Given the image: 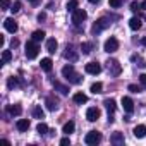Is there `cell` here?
Instances as JSON below:
<instances>
[{"instance_id": "6da1fadb", "label": "cell", "mask_w": 146, "mask_h": 146, "mask_svg": "<svg viewBox=\"0 0 146 146\" xmlns=\"http://www.w3.org/2000/svg\"><path fill=\"white\" fill-rule=\"evenodd\" d=\"M62 76H64L70 84H81V83H83V78L76 72V69H74V65H72V64L62 67Z\"/></svg>"}, {"instance_id": "7a4b0ae2", "label": "cell", "mask_w": 146, "mask_h": 146, "mask_svg": "<svg viewBox=\"0 0 146 146\" xmlns=\"http://www.w3.org/2000/svg\"><path fill=\"white\" fill-rule=\"evenodd\" d=\"M108 26H110V19H108V17H100V19L93 24L91 33H93V35H100V33H102V31H105Z\"/></svg>"}, {"instance_id": "3957f363", "label": "cell", "mask_w": 146, "mask_h": 146, "mask_svg": "<svg viewBox=\"0 0 146 146\" xmlns=\"http://www.w3.org/2000/svg\"><path fill=\"white\" fill-rule=\"evenodd\" d=\"M24 53H26V57L31 58V60L38 57V53H40V46L36 45L35 40H29V41L26 43V50H24Z\"/></svg>"}, {"instance_id": "277c9868", "label": "cell", "mask_w": 146, "mask_h": 146, "mask_svg": "<svg viewBox=\"0 0 146 146\" xmlns=\"http://www.w3.org/2000/svg\"><path fill=\"white\" fill-rule=\"evenodd\" d=\"M107 69L110 72V76H119L120 72H122V65L119 64V60L115 58H108L107 60Z\"/></svg>"}, {"instance_id": "5b68a950", "label": "cell", "mask_w": 146, "mask_h": 146, "mask_svg": "<svg viewBox=\"0 0 146 146\" xmlns=\"http://www.w3.org/2000/svg\"><path fill=\"white\" fill-rule=\"evenodd\" d=\"M100 141H102V134H100L98 131H90V132L84 136V143L90 144V146H95V144H98Z\"/></svg>"}, {"instance_id": "8992f818", "label": "cell", "mask_w": 146, "mask_h": 146, "mask_svg": "<svg viewBox=\"0 0 146 146\" xmlns=\"http://www.w3.org/2000/svg\"><path fill=\"white\" fill-rule=\"evenodd\" d=\"M86 17H88V14H86L84 9H76L74 12H72V23H74L76 26L83 24V23L86 21Z\"/></svg>"}, {"instance_id": "52a82bcc", "label": "cell", "mask_w": 146, "mask_h": 146, "mask_svg": "<svg viewBox=\"0 0 146 146\" xmlns=\"http://www.w3.org/2000/svg\"><path fill=\"white\" fill-rule=\"evenodd\" d=\"M103 50H105L107 53H113V52H117V50H119V40L113 38V36H110V38L103 43Z\"/></svg>"}, {"instance_id": "ba28073f", "label": "cell", "mask_w": 146, "mask_h": 146, "mask_svg": "<svg viewBox=\"0 0 146 146\" xmlns=\"http://www.w3.org/2000/svg\"><path fill=\"white\" fill-rule=\"evenodd\" d=\"M84 70L88 72V74L96 76V74H100V72H102V65H100L98 62H88V64L84 65Z\"/></svg>"}, {"instance_id": "9c48e42d", "label": "cell", "mask_w": 146, "mask_h": 146, "mask_svg": "<svg viewBox=\"0 0 146 146\" xmlns=\"http://www.w3.org/2000/svg\"><path fill=\"white\" fill-rule=\"evenodd\" d=\"M86 119H88L90 122L98 120V119H100V108H98V107H90V108L86 110Z\"/></svg>"}, {"instance_id": "30bf717a", "label": "cell", "mask_w": 146, "mask_h": 146, "mask_svg": "<svg viewBox=\"0 0 146 146\" xmlns=\"http://www.w3.org/2000/svg\"><path fill=\"white\" fill-rule=\"evenodd\" d=\"M64 57L69 60V62H76L78 60V52L74 50V48H72V45H67V48H65V52H64Z\"/></svg>"}, {"instance_id": "8fae6325", "label": "cell", "mask_w": 146, "mask_h": 146, "mask_svg": "<svg viewBox=\"0 0 146 146\" xmlns=\"http://www.w3.org/2000/svg\"><path fill=\"white\" fill-rule=\"evenodd\" d=\"M4 26H5V29H7L9 33H16V31H17V28H19V26H17V23L14 21V17H7V19L4 21Z\"/></svg>"}, {"instance_id": "7c38bea8", "label": "cell", "mask_w": 146, "mask_h": 146, "mask_svg": "<svg viewBox=\"0 0 146 146\" xmlns=\"http://www.w3.org/2000/svg\"><path fill=\"white\" fill-rule=\"evenodd\" d=\"M122 107H124V110H125L127 113H132V112H134V102H132L129 96H124V98H122Z\"/></svg>"}, {"instance_id": "4fadbf2b", "label": "cell", "mask_w": 146, "mask_h": 146, "mask_svg": "<svg viewBox=\"0 0 146 146\" xmlns=\"http://www.w3.org/2000/svg\"><path fill=\"white\" fill-rule=\"evenodd\" d=\"M110 143L112 144H115V146H120V144H124V134L122 132H113L112 136H110Z\"/></svg>"}, {"instance_id": "5bb4252c", "label": "cell", "mask_w": 146, "mask_h": 146, "mask_svg": "<svg viewBox=\"0 0 146 146\" xmlns=\"http://www.w3.org/2000/svg\"><path fill=\"white\" fill-rule=\"evenodd\" d=\"M29 125H31V124H29L28 119H19V120L16 122V127H17L19 132H26V131L29 129Z\"/></svg>"}, {"instance_id": "9a60e30c", "label": "cell", "mask_w": 146, "mask_h": 146, "mask_svg": "<svg viewBox=\"0 0 146 146\" xmlns=\"http://www.w3.org/2000/svg\"><path fill=\"white\" fill-rule=\"evenodd\" d=\"M134 137H137V139H143L144 136H146V125H143V124H139V125H136L134 127Z\"/></svg>"}, {"instance_id": "2e32d148", "label": "cell", "mask_w": 146, "mask_h": 146, "mask_svg": "<svg viewBox=\"0 0 146 146\" xmlns=\"http://www.w3.org/2000/svg\"><path fill=\"white\" fill-rule=\"evenodd\" d=\"M72 100H74V103H78V105H83V103H86V102H88V96H86L84 93L78 91V93H74Z\"/></svg>"}, {"instance_id": "e0dca14e", "label": "cell", "mask_w": 146, "mask_h": 146, "mask_svg": "<svg viewBox=\"0 0 146 146\" xmlns=\"http://www.w3.org/2000/svg\"><path fill=\"white\" fill-rule=\"evenodd\" d=\"M57 46H58V43H57L55 38H48L46 40V50H48V53H55L57 52Z\"/></svg>"}, {"instance_id": "ac0fdd59", "label": "cell", "mask_w": 146, "mask_h": 146, "mask_svg": "<svg viewBox=\"0 0 146 146\" xmlns=\"http://www.w3.org/2000/svg\"><path fill=\"white\" fill-rule=\"evenodd\" d=\"M40 67L45 70V72H50L52 70V67H53V62H52V58H41V62H40Z\"/></svg>"}, {"instance_id": "d6986e66", "label": "cell", "mask_w": 146, "mask_h": 146, "mask_svg": "<svg viewBox=\"0 0 146 146\" xmlns=\"http://www.w3.org/2000/svg\"><path fill=\"white\" fill-rule=\"evenodd\" d=\"M74 129H76V124L72 122V120H69V122H65V124H64V127H62V132L69 136V134H72V132H74Z\"/></svg>"}, {"instance_id": "ffe728a7", "label": "cell", "mask_w": 146, "mask_h": 146, "mask_svg": "<svg viewBox=\"0 0 146 146\" xmlns=\"http://www.w3.org/2000/svg\"><path fill=\"white\" fill-rule=\"evenodd\" d=\"M7 112H9L11 115H21V113H23V107L17 105V103H14V105H9V107H7Z\"/></svg>"}, {"instance_id": "44dd1931", "label": "cell", "mask_w": 146, "mask_h": 146, "mask_svg": "<svg viewBox=\"0 0 146 146\" xmlns=\"http://www.w3.org/2000/svg\"><path fill=\"white\" fill-rule=\"evenodd\" d=\"M33 117H35V119H40V120L45 119V110L41 108V105H36V107L33 108Z\"/></svg>"}, {"instance_id": "7402d4cb", "label": "cell", "mask_w": 146, "mask_h": 146, "mask_svg": "<svg viewBox=\"0 0 146 146\" xmlns=\"http://www.w3.org/2000/svg\"><path fill=\"white\" fill-rule=\"evenodd\" d=\"M53 88H55L60 95H64V96H65V95H69V88H67V86H64V84H60L58 81H55V83H53Z\"/></svg>"}, {"instance_id": "603a6c76", "label": "cell", "mask_w": 146, "mask_h": 146, "mask_svg": "<svg viewBox=\"0 0 146 146\" xmlns=\"http://www.w3.org/2000/svg\"><path fill=\"white\" fill-rule=\"evenodd\" d=\"M105 107H107L108 113H113V112H115V108H117L115 100H113V98H107V100H105Z\"/></svg>"}, {"instance_id": "cb8c5ba5", "label": "cell", "mask_w": 146, "mask_h": 146, "mask_svg": "<svg viewBox=\"0 0 146 146\" xmlns=\"http://www.w3.org/2000/svg\"><path fill=\"white\" fill-rule=\"evenodd\" d=\"M129 28H131L132 31H137V29L141 28V19H139V17H132V19L129 21Z\"/></svg>"}, {"instance_id": "d4e9b609", "label": "cell", "mask_w": 146, "mask_h": 146, "mask_svg": "<svg viewBox=\"0 0 146 146\" xmlns=\"http://www.w3.org/2000/svg\"><path fill=\"white\" fill-rule=\"evenodd\" d=\"M45 36H46V35H45V31H41V29H38V31H35V33L31 35V40H35V41L38 43V41H41V40H45Z\"/></svg>"}, {"instance_id": "484cf974", "label": "cell", "mask_w": 146, "mask_h": 146, "mask_svg": "<svg viewBox=\"0 0 146 146\" xmlns=\"http://www.w3.org/2000/svg\"><path fill=\"white\" fill-rule=\"evenodd\" d=\"M57 107H58V102H57V100H53L52 96H48V98H46V108L53 112V110H57Z\"/></svg>"}, {"instance_id": "4316f807", "label": "cell", "mask_w": 146, "mask_h": 146, "mask_svg": "<svg viewBox=\"0 0 146 146\" xmlns=\"http://www.w3.org/2000/svg\"><path fill=\"white\" fill-rule=\"evenodd\" d=\"M78 7H79V2H78V0H69V2H67V11H69V12H74Z\"/></svg>"}, {"instance_id": "83f0119b", "label": "cell", "mask_w": 146, "mask_h": 146, "mask_svg": "<svg viewBox=\"0 0 146 146\" xmlns=\"http://www.w3.org/2000/svg\"><path fill=\"white\" fill-rule=\"evenodd\" d=\"M12 60V52L11 50H4L2 52V64H7Z\"/></svg>"}, {"instance_id": "f1b7e54d", "label": "cell", "mask_w": 146, "mask_h": 146, "mask_svg": "<svg viewBox=\"0 0 146 146\" xmlns=\"http://www.w3.org/2000/svg\"><path fill=\"white\" fill-rule=\"evenodd\" d=\"M19 84H21V83H19L17 78H9V79H7V88H9V90H14V88L19 86Z\"/></svg>"}, {"instance_id": "f546056e", "label": "cell", "mask_w": 146, "mask_h": 146, "mask_svg": "<svg viewBox=\"0 0 146 146\" xmlns=\"http://www.w3.org/2000/svg\"><path fill=\"white\" fill-rule=\"evenodd\" d=\"M36 131H38V134H41V136H43V134H46L50 129H48V125H46L45 122H40V124L36 125Z\"/></svg>"}, {"instance_id": "4dcf8cb0", "label": "cell", "mask_w": 146, "mask_h": 146, "mask_svg": "<svg viewBox=\"0 0 146 146\" xmlns=\"http://www.w3.org/2000/svg\"><path fill=\"white\" fill-rule=\"evenodd\" d=\"M90 90H91V93L98 95V93H102V90H103V84H102V83H93Z\"/></svg>"}, {"instance_id": "1f68e13d", "label": "cell", "mask_w": 146, "mask_h": 146, "mask_svg": "<svg viewBox=\"0 0 146 146\" xmlns=\"http://www.w3.org/2000/svg\"><path fill=\"white\" fill-rule=\"evenodd\" d=\"M21 7H23V4L19 2V0H16V2H14V4L11 5V9H9V11H11L12 14H17V12L21 11Z\"/></svg>"}, {"instance_id": "d6a6232c", "label": "cell", "mask_w": 146, "mask_h": 146, "mask_svg": "<svg viewBox=\"0 0 146 146\" xmlns=\"http://www.w3.org/2000/svg\"><path fill=\"white\" fill-rule=\"evenodd\" d=\"M91 48H93V45H91V43H83V45H81L83 53H91Z\"/></svg>"}, {"instance_id": "836d02e7", "label": "cell", "mask_w": 146, "mask_h": 146, "mask_svg": "<svg viewBox=\"0 0 146 146\" xmlns=\"http://www.w3.org/2000/svg\"><path fill=\"white\" fill-rule=\"evenodd\" d=\"M131 58H132V62H137V65H139V67H144V65H146V64H144V60H143L139 55H132Z\"/></svg>"}, {"instance_id": "e575fe53", "label": "cell", "mask_w": 146, "mask_h": 146, "mask_svg": "<svg viewBox=\"0 0 146 146\" xmlns=\"http://www.w3.org/2000/svg\"><path fill=\"white\" fill-rule=\"evenodd\" d=\"M11 5H12V2H11V0H0V7H2V11H5V9H11Z\"/></svg>"}, {"instance_id": "d590c367", "label": "cell", "mask_w": 146, "mask_h": 146, "mask_svg": "<svg viewBox=\"0 0 146 146\" xmlns=\"http://www.w3.org/2000/svg\"><path fill=\"white\" fill-rule=\"evenodd\" d=\"M122 2H124V0H108L110 7H113V9H119V7L122 5Z\"/></svg>"}, {"instance_id": "8d00e7d4", "label": "cell", "mask_w": 146, "mask_h": 146, "mask_svg": "<svg viewBox=\"0 0 146 146\" xmlns=\"http://www.w3.org/2000/svg\"><path fill=\"white\" fill-rule=\"evenodd\" d=\"M127 90H129L131 93H141V86H137V84H129Z\"/></svg>"}, {"instance_id": "74e56055", "label": "cell", "mask_w": 146, "mask_h": 146, "mask_svg": "<svg viewBox=\"0 0 146 146\" xmlns=\"http://www.w3.org/2000/svg\"><path fill=\"white\" fill-rule=\"evenodd\" d=\"M139 83H141V86L146 88V74H141V76H139Z\"/></svg>"}, {"instance_id": "f35d334b", "label": "cell", "mask_w": 146, "mask_h": 146, "mask_svg": "<svg viewBox=\"0 0 146 146\" xmlns=\"http://www.w3.org/2000/svg\"><path fill=\"white\" fill-rule=\"evenodd\" d=\"M139 7H141V5H139L137 2H132V4H131V11H132V12H136V11H137Z\"/></svg>"}, {"instance_id": "ab89813d", "label": "cell", "mask_w": 146, "mask_h": 146, "mask_svg": "<svg viewBox=\"0 0 146 146\" xmlns=\"http://www.w3.org/2000/svg\"><path fill=\"white\" fill-rule=\"evenodd\" d=\"M60 144H62V146H67V144H70V139H69V137H62V139H60Z\"/></svg>"}, {"instance_id": "60d3db41", "label": "cell", "mask_w": 146, "mask_h": 146, "mask_svg": "<svg viewBox=\"0 0 146 146\" xmlns=\"http://www.w3.org/2000/svg\"><path fill=\"white\" fill-rule=\"evenodd\" d=\"M45 19H46V14H45V12H40V14H38V21L41 23V21H45Z\"/></svg>"}, {"instance_id": "b9f144b4", "label": "cell", "mask_w": 146, "mask_h": 146, "mask_svg": "<svg viewBox=\"0 0 146 146\" xmlns=\"http://www.w3.org/2000/svg\"><path fill=\"white\" fill-rule=\"evenodd\" d=\"M11 45H12V48H14V46H17V45H19V41H17V40H12V43H11Z\"/></svg>"}, {"instance_id": "7bdbcfd3", "label": "cell", "mask_w": 146, "mask_h": 146, "mask_svg": "<svg viewBox=\"0 0 146 146\" xmlns=\"http://www.w3.org/2000/svg\"><path fill=\"white\" fill-rule=\"evenodd\" d=\"M29 2H31L33 5H38V4H40V0H29Z\"/></svg>"}, {"instance_id": "ee69618b", "label": "cell", "mask_w": 146, "mask_h": 146, "mask_svg": "<svg viewBox=\"0 0 146 146\" xmlns=\"http://www.w3.org/2000/svg\"><path fill=\"white\" fill-rule=\"evenodd\" d=\"M141 9H144V11H146V0H144L143 4H141Z\"/></svg>"}, {"instance_id": "f6af8a7d", "label": "cell", "mask_w": 146, "mask_h": 146, "mask_svg": "<svg viewBox=\"0 0 146 146\" xmlns=\"http://www.w3.org/2000/svg\"><path fill=\"white\" fill-rule=\"evenodd\" d=\"M90 2H91V4H98V2H100V0H90Z\"/></svg>"}, {"instance_id": "bcb514c9", "label": "cell", "mask_w": 146, "mask_h": 146, "mask_svg": "<svg viewBox=\"0 0 146 146\" xmlns=\"http://www.w3.org/2000/svg\"><path fill=\"white\" fill-rule=\"evenodd\" d=\"M143 45H146V38H144V40H143Z\"/></svg>"}]
</instances>
